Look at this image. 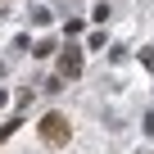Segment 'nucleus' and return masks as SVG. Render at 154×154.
Wrapping results in <instances>:
<instances>
[{
    "label": "nucleus",
    "mask_w": 154,
    "mask_h": 154,
    "mask_svg": "<svg viewBox=\"0 0 154 154\" xmlns=\"http://www.w3.org/2000/svg\"><path fill=\"white\" fill-rule=\"evenodd\" d=\"M36 131H41V140H45V145H54V149H59V145H68V118H63V113H45Z\"/></svg>",
    "instance_id": "obj_1"
},
{
    "label": "nucleus",
    "mask_w": 154,
    "mask_h": 154,
    "mask_svg": "<svg viewBox=\"0 0 154 154\" xmlns=\"http://www.w3.org/2000/svg\"><path fill=\"white\" fill-rule=\"evenodd\" d=\"M59 77H82V45L59 50Z\"/></svg>",
    "instance_id": "obj_2"
},
{
    "label": "nucleus",
    "mask_w": 154,
    "mask_h": 154,
    "mask_svg": "<svg viewBox=\"0 0 154 154\" xmlns=\"http://www.w3.org/2000/svg\"><path fill=\"white\" fill-rule=\"evenodd\" d=\"M32 23H41V27H45V23H50V9H45V5H36V9H32Z\"/></svg>",
    "instance_id": "obj_3"
}]
</instances>
